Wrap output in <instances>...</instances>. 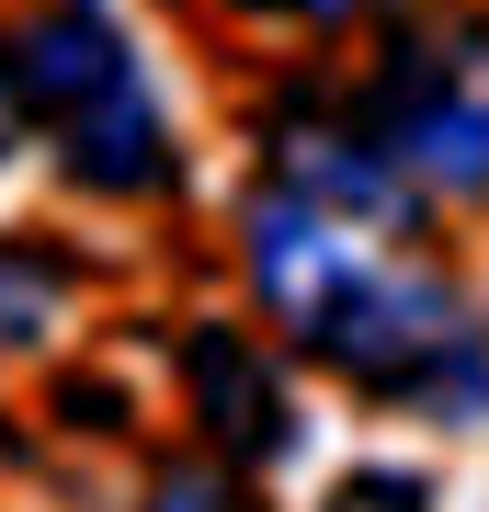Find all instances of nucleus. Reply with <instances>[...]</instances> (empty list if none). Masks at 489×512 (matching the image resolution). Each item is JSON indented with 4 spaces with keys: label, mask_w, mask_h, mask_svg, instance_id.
Returning <instances> with one entry per match:
<instances>
[{
    "label": "nucleus",
    "mask_w": 489,
    "mask_h": 512,
    "mask_svg": "<svg viewBox=\"0 0 489 512\" xmlns=\"http://www.w3.org/2000/svg\"><path fill=\"white\" fill-rule=\"evenodd\" d=\"M251 285L285 319V342L308 365L353 376L364 399H410L444 421L489 410V342L433 262H410V239H376L353 217H319L296 194H251Z\"/></svg>",
    "instance_id": "obj_1"
},
{
    "label": "nucleus",
    "mask_w": 489,
    "mask_h": 512,
    "mask_svg": "<svg viewBox=\"0 0 489 512\" xmlns=\"http://www.w3.org/2000/svg\"><path fill=\"white\" fill-rule=\"evenodd\" d=\"M12 69H23V126L57 148V171H69L80 194H171L182 160H171V114L148 92L126 23L103 12V0H23L12 23Z\"/></svg>",
    "instance_id": "obj_2"
},
{
    "label": "nucleus",
    "mask_w": 489,
    "mask_h": 512,
    "mask_svg": "<svg viewBox=\"0 0 489 512\" xmlns=\"http://www.w3.org/2000/svg\"><path fill=\"white\" fill-rule=\"evenodd\" d=\"M364 126L421 194H489V12H421L364 80Z\"/></svg>",
    "instance_id": "obj_3"
},
{
    "label": "nucleus",
    "mask_w": 489,
    "mask_h": 512,
    "mask_svg": "<svg viewBox=\"0 0 489 512\" xmlns=\"http://www.w3.org/2000/svg\"><path fill=\"white\" fill-rule=\"evenodd\" d=\"M262 183L296 194V205H319V217L376 228V239H410V217H421V183L387 160V137L364 126V114L319 103V92L273 103V126H262Z\"/></svg>",
    "instance_id": "obj_4"
},
{
    "label": "nucleus",
    "mask_w": 489,
    "mask_h": 512,
    "mask_svg": "<svg viewBox=\"0 0 489 512\" xmlns=\"http://www.w3.org/2000/svg\"><path fill=\"white\" fill-rule=\"evenodd\" d=\"M182 399H194L205 444H217L228 467H273V456L296 444L285 365H273L239 319H194V330H182Z\"/></svg>",
    "instance_id": "obj_5"
},
{
    "label": "nucleus",
    "mask_w": 489,
    "mask_h": 512,
    "mask_svg": "<svg viewBox=\"0 0 489 512\" xmlns=\"http://www.w3.org/2000/svg\"><path fill=\"white\" fill-rule=\"evenodd\" d=\"M80 274L57 251H35V239H0V353H35L57 319H69Z\"/></svg>",
    "instance_id": "obj_6"
},
{
    "label": "nucleus",
    "mask_w": 489,
    "mask_h": 512,
    "mask_svg": "<svg viewBox=\"0 0 489 512\" xmlns=\"http://www.w3.org/2000/svg\"><path fill=\"white\" fill-rule=\"evenodd\" d=\"M137 512H262V501H251V467H228V456H160Z\"/></svg>",
    "instance_id": "obj_7"
},
{
    "label": "nucleus",
    "mask_w": 489,
    "mask_h": 512,
    "mask_svg": "<svg viewBox=\"0 0 489 512\" xmlns=\"http://www.w3.org/2000/svg\"><path fill=\"white\" fill-rule=\"evenodd\" d=\"M330 512H433V490H421V478H399V467H364V478H342V490H330Z\"/></svg>",
    "instance_id": "obj_8"
},
{
    "label": "nucleus",
    "mask_w": 489,
    "mask_h": 512,
    "mask_svg": "<svg viewBox=\"0 0 489 512\" xmlns=\"http://www.w3.org/2000/svg\"><path fill=\"white\" fill-rule=\"evenodd\" d=\"M228 12H262V23H364L376 0H228Z\"/></svg>",
    "instance_id": "obj_9"
},
{
    "label": "nucleus",
    "mask_w": 489,
    "mask_h": 512,
    "mask_svg": "<svg viewBox=\"0 0 489 512\" xmlns=\"http://www.w3.org/2000/svg\"><path fill=\"white\" fill-rule=\"evenodd\" d=\"M23 137V69H12V35H0V148Z\"/></svg>",
    "instance_id": "obj_10"
}]
</instances>
